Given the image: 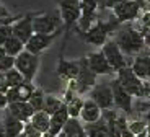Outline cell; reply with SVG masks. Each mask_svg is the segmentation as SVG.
Wrapping results in <instances>:
<instances>
[{
	"mask_svg": "<svg viewBox=\"0 0 150 137\" xmlns=\"http://www.w3.org/2000/svg\"><path fill=\"white\" fill-rule=\"evenodd\" d=\"M20 137H44V136H42L41 132H38L30 122H28V124H25V131L20 134Z\"/></svg>",
	"mask_w": 150,
	"mask_h": 137,
	"instance_id": "cell-35",
	"label": "cell"
},
{
	"mask_svg": "<svg viewBox=\"0 0 150 137\" xmlns=\"http://www.w3.org/2000/svg\"><path fill=\"white\" fill-rule=\"evenodd\" d=\"M85 132L88 137H108L109 136L108 124L105 122L103 118L98 122H93V124H85Z\"/></svg>",
	"mask_w": 150,
	"mask_h": 137,
	"instance_id": "cell-24",
	"label": "cell"
},
{
	"mask_svg": "<svg viewBox=\"0 0 150 137\" xmlns=\"http://www.w3.org/2000/svg\"><path fill=\"white\" fill-rule=\"evenodd\" d=\"M5 111H8L13 118H16L18 121L25 122V124H28V122L31 121V118L34 116V113H36L28 101H23V103H11V104H8V108Z\"/></svg>",
	"mask_w": 150,
	"mask_h": 137,
	"instance_id": "cell-19",
	"label": "cell"
},
{
	"mask_svg": "<svg viewBox=\"0 0 150 137\" xmlns=\"http://www.w3.org/2000/svg\"><path fill=\"white\" fill-rule=\"evenodd\" d=\"M15 69L25 77V80L33 83L39 69V56H34L28 51H23L18 57H15Z\"/></svg>",
	"mask_w": 150,
	"mask_h": 137,
	"instance_id": "cell-8",
	"label": "cell"
},
{
	"mask_svg": "<svg viewBox=\"0 0 150 137\" xmlns=\"http://www.w3.org/2000/svg\"><path fill=\"white\" fill-rule=\"evenodd\" d=\"M8 87H7V82H5V74H0V92L2 93H7Z\"/></svg>",
	"mask_w": 150,
	"mask_h": 137,
	"instance_id": "cell-39",
	"label": "cell"
},
{
	"mask_svg": "<svg viewBox=\"0 0 150 137\" xmlns=\"http://www.w3.org/2000/svg\"><path fill=\"white\" fill-rule=\"evenodd\" d=\"M75 137H88V136H86V132H82V134H79V136H75Z\"/></svg>",
	"mask_w": 150,
	"mask_h": 137,
	"instance_id": "cell-43",
	"label": "cell"
},
{
	"mask_svg": "<svg viewBox=\"0 0 150 137\" xmlns=\"http://www.w3.org/2000/svg\"><path fill=\"white\" fill-rule=\"evenodd\" d=\"M119 26H121V23L116 20L114 15H112L109 20H101L100 18L90 30L86 31V33L80 34V38H82L85 43L91 44V46H101L103 48V46L109 41L108 39L109 34L116 33V31L119 30Z\"/></svg>",
	"mask_w": 150,
	"mask_h": 137,
	"instance_id": "cell-2",
	"label": "cell"
},
{
	"mask_svg": "<svg viewBox=\"0 0 150 137\" xmlns=\"http://www.w3.org/2000/svg\"><path fill=\"white\" fill-rule=\"evenodd\" d=\"M46 97H47V95H44V92H42L41 88H36V90H34V93L31 95V98H30V101H28V103L33 106V109L36 113L38 111H44Z\"/></svg>",
	"mask_w": 150,
	"mask_h": 137,
	"instance_id": "cell-29",
	"label": "cell"
},
{
	"mask_svg": "<svg viewBox=\"0 0 150 137\" xmlns=\"http://www.w3.org/2000/svg\"><path fill=\"white\" fill-rule=\"evenodd\" d=\"M112 39L116 41V44L121 48L124 56H139L142 49L145 48V38L132 23L121 25L119 30L114 33Z\"/></svg>",
	"mask_w": 150,
	"mask_h": 137,
	"instance_id": "cell-1",
	"label": "cell"
},
{
	"mask_svg": "<svg viewBox=\"0 0 150 137\" xmlns=\"http://www.w3.org/2000/svg\"><path fill=\"white\" fill-rule=\"evenodd\" d=\"M144 38H145V48H149V51H150V33H147Z\"/></svg>",
	"mask_w": 150,
	"mask_h": 137,
	"instance_id": "cell-42",
	"label": "cell"
},
{
	"mask_svg": "<svg viewBox=\"0 0 150 137\" xmlns=\"http://www.w3.org/2000/svg\"><path fill=\"white\" fill-rule=\"evenodd\" d=\"M86 59H88V65H90V69L96 75H112L114 74V69L109 65L108 59L105 57V54H103L101 51L90 52V54L86 56Z\"/></svg>",
	"mask_w": 150,
	"mask_h": 137,
	"instance_id": "cell-16",
	"label": "cell"
},
{
	"mask_svg": "<svg viewBox=\"0 0 150 137\" xmlns=\"http://www.w3.org/2000/svg\"><path fill=\"white\" fill-rule=\"evenodd\" d=\"M83 103H85V100H83L82 97H77L72 98L70 101H67L65 103V106H67V111H69V116L74 119H80V113H82V108H83Z\"/></svg>",
	"mask_w": 150,
	"mask_h": 137,
	"instance_id": "cell-28",
	"label": "cell"
},
{
	"mask_svg": "<svg viewBox=\"0 0 150 137\" xmlns=\"http://www.w3.org/2000/svg\"><path fill=\"white\" fill-rule=\"evenodd\" d=\"M98 4V8L100 10H106V4H108V0H96Z\"/></svg>",
	"mask_w": 150,
	"mask_h": 137,
	"instance_id": "cell-40",
	"label": "cell"
},
{
	"mask_svg": "<svg viewBox=\"0 0 150 137\" xmlns=\"http://www.w3.org/2000/svg\"><path fill=\"white\" fill-rule=\"evenodd\" d=\"M62 33V31H59V33H54V34H41V33H34V36L31 38L30 41H28L26 44V51L31 52V54H34V56H39V54H42V52L46 51V49L51 48V44L54 43V39H56L59 34Z\"/></svg>",
	"mask_w": 150,
	"mask_h": 137,
	"instance_id": "cell-14",
	"label": "cell"
},
{
	"mask_svg": "<svg viewBox=\"0 0 150 137\" xmlns=\"http://www.w3.org/2000/svg\"><path fill=\"white\" fill-rule=\"evenodd\" d=\"M57 77L60 80H65V82H75L77 77H79V72H80V62L79 60H67L62 57L60 54L59 57V62H57Z\"/></svg>",
	"mask_w": 150,
	"mask_h": 137,
	"instance_id": "cell-15",
	"label": "cell"
},
{
	"mask_svg": "<svg viewBox=\"0 0 150 137\" xmlns=\"http://www.w3.org/2000/svg\"><path fill=\"white\" fill-rule=\"evenodd\" d=\"M4 51H5V54L10 56V57H18L23 51H26V46H25V43H21L18 38L11 36L10 39L7 41V44L4 46Z\"/></svg>",
	"mask_w": 150,
	"mask_h": 137,
	"instance_id": "cell-25",
	"label": "cell"
},
{
	"mask_svg": "<svg viewBox=\"0 0 150 137\" xmlns=\"http://www.w3.org/2000/svg\"><path fill=\"white\" fill-rule=\"evenodd\" d=\"M56 137H67V136H65V134H64V132H60V134H59V136H56Z\"/></svg>",
	"mask_w": 150,
	"mask_h": 137,
	"instance_id": "cell-45",
	"label": "cell"
},
{
	"mask_svg": "<svg viewBox=\"0 0 150 137\" xmlns=\"http://www.w3.org/2000/svg\"><path fill=\"white\" fill-rule=\"evenodd\" d=\"M134 26L144 34V36H145L147 33H150V10L144 11L142 15H140V18L137 20V25H134Z\"/></svg>",
	"mask_w": 150,
	"mask_h": 137,
	"instance_id": "cell-31",
	"label": "cell"
},
{
	"mask_svg": "<svg viewBox=\"0 0 150 137\" xmlns=\"http://www.w3.org/2000/svg\"><path fill=\"white\" fill-rule=\"evenodd\" d=\"M147 137H150V136H149V134H147Z\"/></svg>",
	"mask_w": 150,
	"mask_h": 137,
	"instance_id": "cell-47",
	"label": "cell"
},
{
	"mask_svg": "<svg viewBox=\"0 0 150 137\" xmlns=\"http://www.w3.org/2000/svg\"><path fill=\"white\" fill-rule=\"evenodd\" d=\"M62 132H64L67 137H75V136H79V134L85 132V126L82 124V121H80V119L70 118L67 121V124L64 126V131H62Z\"/></svg>",
	"mask_w": 150,
	"mask_h": 137,
	"instance_id": "cell-26",
	"label": "cell"
},
{
	"mask_svg": "<svg viewBox=\"0 0 150 137\" xmlns=\"http://www.w3.org/2000/svg\"><path fill=\"white\" fill-rule=\"evenodd\" d=\"M34 13H26V15H21V18L16 20L13 23V36L18 38L21 43H25V46L28 44V41L34 36Z\"/></svg>",
	"mask_w": 150,
	"mask_h": 137,
	"instance_id": "cell-12",
	"label": "cell"
},
{
	"mask_svg": "<svg viewBox=\"0 0 150 137\" xmlns=\"http://www.w3.org/2000/svg\"><path fill=\"white\" fill-rule=\"evenodd\" d=\"M111 88H112V95H114V106H116L117 109H121L122 114L129 116L132 113V108H134L132 106V100H134V98H132L127 93V90L117 82V78H112L111 80Z\"/></svg>",
	"mask_w": 150,
	"mask_h": 137,
	"instance_id": "cell-13",
	"label": "cell"
},
{
	"mask_svg": "<svg viewBox=\"0 0 150 137\" xmlns=\"http://www.w3.org/2000/svg\"><path fill=\"white\" fill-rule=\"evenodd\" d=\"M59 31H64V21H62L59 10L34 16V33L54 34L59 33Z\"/></svg>",
	"mask_w": 150,
	"mask_h": 137,
	"instance_id": "cell-5",
	"label": "cell"
},
{
	"mask_svg": "<svg viewBox=\"0 0 150 137\" xmlns=\"http://www.w3.org/2000/svg\"><path fill=\"white\" fill-rule=\"evenodd\" d=\"M44 137H47V136H44Z\"/></svg>",
	"mask_w": 150,
	"mask_h": 137,
	"instance_id": "cell-48",
	"label": "cell"
},
{
	"mask_svg": "<svg viewBox=\"0 0 150 137\" xmlns=\"http://www.w3.org/2000/svg\"><path fill=\"white\" fill-rule=\"evenodd\" d=\"M90 98L101 108L103 111H108L114 108V95H112V88H111V82L106 83H96L93 87V90L90 92Z\"/></svg>",
	"mask_w": 150,
	"mask_h": 137,
	"instance_id": "cell-10",
	"label": "cell"
},
{
	"mask_svg": "<svg viewBox=\"0 0 150 137\" xmlns=\"http://www.w3.org/2000/svg\"><path fill=\"white\" fill-rule=\"evenodd\" d=\"M70 119L69 116V111H67V106H62L59 111L56 113L54 116H51V127H49V132L46 134L47 137H56L59 136L62 131H64V126L67 124V121Z\"/></svg>",
	"mask_w": 150,
	"mask_h": 137,
	"instance_id": "cell-21",
	"label": "cell"
},
{
	"mask_svg": "<svg viewBox=\"0 0 150 137\" xmlns=\"http://www.w3.org/2000/svg\"><path fill=\"white\" fill-rule=\"evenodd\" d=\"M5 82H7L8 88H16V87H21L26 80H25V77H23L16 69H11L10 72L5 74Z\"/></svg>",
	"mask_w": 150,
	"mask_h": 137,
	"instance_id": "cell-30",
	"label": "cell"
},
{
	"mask_svg": "<svg viewBox=\"0 0 150 137\" xmlns=\"http://www.w3.org/2000/svg\"><path fill=\"white\" fill-rule=\"evenodd\" d=\"M131 69L140 80L147 82L150 78V54H139L131 62Z\"/></svg>",
	"mask_w": 150,
	"mask_h": 137,
	"instance_id": "cell-20",
	"label": "cell"
},
{
	"mask_svg": "<svg viewBox=\"0 0 150 137\" xmlns=\"http://www.w3.org/2000/svg\"><path fill=\"white\" fill-rule=\"evenodd\" d=\"M129 131L134 136H140V134L147 132V121L145 119H134L129 121Z\"/></svg>",
	"mask_w": 150,
	"mask_h": 137,
	"instance_id": "cell-32",
	"label": "cell"
},
{
	"mask_svg": "<svg viewBox=\"0 0 150 137\" xmlns=\"http://www.w3.org/2000/svg\"><path fill=\"white\" fill-rule=\"evenodd\" d=\"M7 108H8L7 93H2V92H0V109H7Z\"/></svg>",
	"mask_w": 150,
	"mask_h": 137,
	"instance_id": "cell-37",
	"label": "cell"
},
{
	"mask_svg": "<svg viewBox=\"0 0 150 137\" xmlns=\"http://www.w3.org/2000/svg\"><path fill=\"white\" fill-rule=\"evenodd\" d=\"M36 87L30 82H25L21 87L16 88H8L7 90V98H8V104L11 103H23V101H30L31 95L34 93Z\"/></svg>",
	"mask_w": 150,
	"mask_h": 137,
	"instance_id": "cell-17",
	"label": "cell"
},
{
	"mask_svg": "<svg viewBox=\"0 0 150 137\" xmlns=\"http://www.w3.org/2000/svg\"><path fill=\"white\" fill-rule=\"evenodd\" d=\"M145 4L147 2L144 0H129V2L116 5L112 8V15L116 16V20L121 25H127L140 18V11L145 7Z\"/></svg>",
	"mask_w": 150,
	"mask_h": 137,
	"instance_id": "cell-6",
	"label": "cell"
},
{
	"mask_svg": "<svg viewBox=\"0 0 150 137\" xmlns=\"http://www.w3.org/2000/svg\"><path fill=\"white\" fill-rule=\"evenodd\" d=\"M79 62H80V72H79L77 80H75V88H77L79 97H82V95H85V93H88V92L93 90V87L96 85V77L98 75L90 69L86 56L80 57Z\"/></svg>",
	"mask_w": 150,
	"mask_h": 137,
	"instance_id": "cell-7",
	"label": "cell"
},
{
	"mask_svg": "<svg viewBox=\"0 0 150 137\" xmlns=\"http://www.w3.org/2000/svg\"><path fill=\"white\" fill-rule=\"evenodd\" d=\"M145 121H147V132H149V136H150V109L145 114Z\"/></svg>",
	"mask_w": 150,
	"mask_h": 137,
	"instance_id": "cell-41",
	"label": "cell"
},
{
	"mask_svg": "<svg viewBox=\"0 0 150 137\" xmlns=\"http://www.w3.org/2000/svg\"><path fill=\"white\" fill-rule=\"evenodd\" d=\"M4 54H5V51H4V48L0 46V56H4Z\"/></svg>",
	"mask_w": 150,
	"mask_h": 137,
	"instance_id": "cell-44",
	"label": "cell"
},
{
	"mask_svg": "<svg viewBox=\"0 0 150 137\" xmlns=\"http://www.w3.org/2000/svg\"><path fill=\"white\" fill-rule=\"evenodd\" d=\"M64 104L65 103H64L62 98L54 97V95H47V97H46V104H44V113H47L49 116H54Z\"/></svg>",
	"mask_w": 150,
	"mask_h": 137,
	"instance_id": "cell-27",
	"label": "cell"
},
{
	"mask_svg": "<svg viewBox=\"0 0 150 137\" xmlns=\"http://www.w3.org/2000/svg\"><path fill=\"white\" fill-rule=\"evenodd\" d=\"M11 16L13 15H10V11L7 10V7L0 2V20H7V18H11Z\"/></svg>",
	"mask_w": 150,
	"mask_h": 137,
	"instance_id": "cell-36",
	"label": "cell"
},
{
	"mask_svg": "<svg viewBox=\"0 0 150 137\" xmlns=\"http://www.w3.org/2000/svg\"><path fill=\"white\" fill-rule=\"evenodd\" d=\"M0 122H2L5 132H7V137H20V134L25 131V122L13 118L8 111L4 113V118H2Z\"/></svg>",
	"mask_w": 150,
	"mask_h": 137,
	"instance_id": "cell-22",
	"label": "cell"
},
{
	"mask_svg": "<svg viewBox=\"0 0 150 137\" xmlns=\"http://www.w3.org/2000/svg\"><path fill=\"white\" fill-rule=\"evenodd\" d=\"M144 2H147V4H149V2H150V0H144Z\"/></svg>",
	"mask_w": 150,
	"mask_h": 137,
	"instance_id": "cell-46",
	"label": "cell"
},
{
	"mask_svg": "<svg viewBox=\"0 0 150 137\" xmlns=\"http://www.w3.org/2000/svg\"><path fill=\"white\" fill-rule=\"evenodd\" d=\"M30 124L38 131V132H41L42 136L49 132V127H51V116L44 111H38L34 113V116L31 118Z\"/></svg>",
	"mask_w": 150,
	"mask_h": 137,
	"instance_id": "cell-23",
	"label": "cell"
},
{
	"mask_svg": "<svg viewBox=\"0 0 150 137\" xmlns=\"http://www.w3.org/2000/svg\"><path fill=\"white\" fill-rule=\"evenodd\" d=\"M124 2H129V0H108V4H106V8H109V10H112V8L116 7V5H119V4H124Z\"/></svg>",
	"mask_w": 150,
	"mask_h": 137,
	"instance_id": "cell-38",
	"label": "cell"
},
{
	"mask_svg": "<svg viewBox=\"0 0 150 137\" xmlns=\"http://www.w3.org/2000/svg\"><path fill=\"white\" fill-rule=\"evenodd\" d=\"M103 118V109L95 103L91 98H85V103H83L82 113H80V121L83 124H93L98 122Z\"/></svg>",
	"mask_w": 150,
	"mask_h": 137,
	"instance_id": "cell-18",
	"label": "cell"
},
{
	"mask_svg": "<svg viewBox=\"0 0 150 137\" xmlns=\"http://www.w3.org/2000/svg\"><path fill=\"white\" fill-rule=\"evenodd\" d=\"M13 36V26L11 25H2L0 26V46L4 48L7 41Z\"/></svg>",
	"mask_w": 150,
	"mask_h": 137,
	"instance_id": "cell-34",
	"label": "cell"
},
{
	"mask_svg": "<svg viewBox=\"0 0 150 137\" xmlns=\"http://www.w3.org/2000/svg\"><path fill=\"white\" fill-rule=\"evenodd\" d=\"M116 78L121 85L127 90V93L132 98H144V93H145V82L140 80V78L134 74L131 65L124 67L119 72H116Z\"/></svg>",
	"mask_w": 150,
	"mask_h": 137,
	"instance_id": "cell-4",
	"label": "cell"
},
{
	"mask_svg": "<svg viewBox=\"0 0 150 137\" xmlns=\"http://www.w3.org/2000/svg\"><path fill=\"white\" fill-rule=\"evenodd\" d=\"M101 52L105 54L106 59H108L109 65L114 69V72H119L121 69L131 65V62H127V59H126V56H124V52L121 51V48L116 44V41L114 39H109L108 43L101 48Z\"/></svg>",
	"mask_w": 150,
	"mask_h": 137,
	"instance_id": "cell-11",
	"label": "cell"
},
{
	"mask_svg": "<svg viewBox=\"0 0 150 137\" xmlns=\"http://www.w3.org/2000/svg\"><path fill=\"white\" fill-rule=\"evenodd\" d=\"M57 5L64 21V34L67 41L72 30L79 25V20L82 16V5H80V0H57Z\"/></svg>",
	"mask_w": 150,
	"mask_h": 137,
	"instance_id": "cell-3",
	"label": "cell"
},
{
	"mask_svg": "<svg viewBox=\"0 0 150 137\" xmlns=\"http://www.w3.org/2000/svg\"><path fill=\"white\" fill-rule=\"evenodd\" d=\"M11 69H15V57H10L7 54L0 56V74H7Z\"/></svg>",
	"mask_w": 150,
	"mask_h": 137,
	"instance_id": "cell-33",
	"label": "cell"
},
{
	"mask_svg": "<svg viewBox=\"0 0 150 137\" xmlns=\"http://www.w3.org/2000/svg\"><path fill=\"white\" fill-rule=\"evenodd\" d=\"M80 5H82V16H80L75 30L79 31V34H83L100 20V16H98L100 8H98L96 0H80Z\"/></svg>",
	"mask_w": 150,
	"mask_h": 137,
	"instance_id": "cell-9",
	"label": "cell"
},
{
	"mask_svg": "<svg viewBox=\"0 0 150 137\" xmlns=\"http://www.w3.org/2000/svg\"><path fill=\"white\" fill-rule=\"evenodd\" d=\"M149 54H150V51H149Z\"/></svg>",
	"mask_w": 150,
	"mask_h": 137,
	"instance_id": "cell-49",
	"label": "cell"
}]
</instances>
